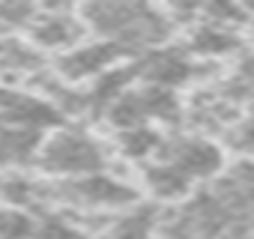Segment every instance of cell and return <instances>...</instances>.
I'll list each match as a JSON object with an SVG mask.
<instances>
[{"label": "cell", "instance_id": "obj_3", "mask_svg": "<svg viewBox=\"0 0 254 239\" xmlns=\"http://www.w3.org/2000/svg\"><path fill=\"white\" fill-rule=\"evenodd\" d=\"M48 197L63 209H84V212H120V209L126 212L138 206V191L105 171L75 179H60L51 185Z\"/></svg>", "mask_w": 254, "mask_h": 239}, {"label": "cell", "instance_id": "obj_10", "mask_svg": "<svg viewBox=\"0 0 254 239\" xmlns=\"http://www.w3.org/2000/svg\"><path fill=\"white\" fill-rule=\"evenodd\" d=\"M236 45H239V39H236V33L230 27H221V24H212V21H200L191 30L189 54H197V57H224Z\"/></svg>", "mask_w": 254, "mask_h": 239}, {"label": "cell", "instance_id": "obj_7", "mask_svg": "<svg viewBox=\"0 0 254 239\" xmlns=\"http://www.w3.org/2000/svg\"><path fill=\"white\" fill-rule=\"evenodd\" d=\"M191 72H194V63L189 57V51L183 48H156V51H147L141 57V63H135V75H141L144 84L150 87H159V90H177L183 84L191 81Z\"/></svg>", "mask_w": 254, "mask_h": 239}, {"label": "cell", "instance_id": "obj_13", "mask_svg": "<svg viewBox=\"0 0 254 239\" xmlns=\"http://www.w3.org/2000/svg\"><path fill=\"white\" fill-rule=\"evenodd\" d=\"M0 66L6 72H24V75H36L45 66L42 51H36L30 42H3V51H0Z\"/></svg>", "mask_w": 254, "mask_h": 239}, {"label": "cell", "instance_id": "obj_18", "mask_svg": "<svg viewBox=\"0 0 254 239\" xmlns=\"http://www.w3.org/2000/svg\"><path fill=\"white\" fill-rule=\"evenodd\" d=\"M248 72H251V75H254V60H251V69H248Z\"/></svg>", "mask_w": 254, "mask_h": 239}, {"label": "cell", "instance_id": "obj_4", "mask_svg": "<svg viewBox=\"0 0 254 239\" xmlns=\"http://www.w3.org/2000/svg\"><path fill=\"white\" fill-rule=\"evenodd\" d=\"M159 159L174 165L191 185L200 182V179L215 177L224 165L221 147L209 138H200V135H177V138L162 141Z\"/></svg>", "mask_w": 254, "mask_h": 239}, {"label": "cell", "instance_id": "obj_14", "mask_svg": "<svg viewBox=\"0 0 254 239\" xmlns=\"http://www.w3.org/2000/svg\"><path fill=\"white\" fill-rule=\"evenodd\" d=\"M36 221L27 209L0 206V239H33Z\"/></svg>", "mask_w": 254, "mask_h": 239}, {"label": "cell", "instance_id": "obj_1", "mask_svg": "<svg viewBox=\"0 0 254 239\" xmlns=\"http://www.w3.org/2000/svg\"><path fill=\"white\" fill-rule=\"evenodd\" d=\"M78 18L84 30L90 27L99 42L117 45L123 54L138 51H156L171 36V15H165L156 6L135 3V0H102V3H87L78 9Z\"/></svg>", "mask_w": 254, "mask_h": 239}, {"label": "cell", "instance_id": "obj_15", "mask_svg": "<svg viewBox=\"0 0 254 239\" xmlns=\"http://www.w3.org/2000/svg\"><path fill=\"white\" fill-rule=\"evenodd\" d=\"M36 18V9L30 3H3L0 6V30H15V27H30Z\"/></svg>", "mask_w": 254, "mask_h": 239}, {"label": "cell", "instance_id": "obj_8", "mask_svg": "<svg viewBox=\"0 0 254 239\" xmlns=\"http://www.w3.org/2000/svg\"><path fill=\"white\" fill-rule=\"evenodd\" d=\"M42 138H45L42 132L24 129V126H3V123H0V168L18 171V168L36 162Z\"/></svg>", "mask_w": 254, "mask_h": 239}, {"label": "cell", "instance_id": "obj_12", "mask_svg": "<svg viewBox=\"0 0 254 239\" xmlns=\"http://www.w3.org/2000/svg\"><path fill=\"white\" fill-rule=\"evenodd\" d=\"M153 233V218L144 209H126L123 215L111 218L93 239H150Z\"/></svg>", "mask_w": 254, "mask_h": 239}, {"label": "cell", "instance_id": "obj_11", "mask_svg": "<svg viewBox=\"0 0 254 239\" xmlns=\"http://www.w3.org/2000/svg\"><path fill=\"white\" fill-rule=\"evenodd\" d=\"M117 153L129 162H147L153 156H159L162 150V135L153 126H135V129H120L117 138Z\"/></svg>", "mask_w": 254, "mask_h": 239}, {"label": "cell", "instance_id": "obj_16", "mask_svg": "<svg viewBox=\"0 0 254 239\" xmlns=\"http://www.w3.org/2000/svg\"><path fill=\"white\" fill-rule=\"evenodd\" d=\"M230 141H233V147H239L242 153L254 156V117L239 120V123L230 129Z\"/></svg>", "mask_w": 254, "mask_h": 239}, {"label": "cell", "instance_id": "obj_6", "mask_svg": "<svg viewBox=\"0 0 254 239\" xmlns=\"http://www.w3.org/2000/svg\"><path fill=\"white\" fill-rule=\"evenodd\" d=\"M27 36H30V45L36 51L63 54V51L78 45V39L84 36V24H81L78 12H72V9L36 12V18L27 27Z\"/></svg>", "mask_w": 254, "mask_h": 239}, {"label": "cell", "instance_id": "obj_5", "mask_svg": "<svg viewBox=\"0 0 254 239\" xmlns=\"http://www.w3.org/2000/svg\"><path fill=\"white\" fill-rule=\"evenodd\" d=\"M123 57L126 54L117 45H111V42H90V45L78 42L75 48H69V51H63V54L54 57V69H57L54 78H60L69 87H75L81 81H90V78L96 81L108 69L120 66Z\"/></svg>", "mask_w": 254, "mask_h": 239}, {"label": "cell", "instance_id": "obj_17", "mask_svg": "<svg viewBox=\"0 0 254 239\" xmlns=\"http://www.w3.org/2000/svg\"><path fill=\"white\" fill-rule=\"evenodd\" d=\"M3 42H6V39H3V36H0V51H3Z\"/></svg>", "mask_w": 254, "mask_h": 239}, {"label": "cell", "instance_id": "obj_2", "mask_svg": "<svg viewBox=\"0 0 254 239\" xmlns=\"http://www.w3.org/2000/svg\"><path fill=\"white\" fill-rule=\"evenodd\" d=\"M105 159L108 156L102 141H96L87 129H72V126H57L45 132L36 153V165L57 179L99 174L105 171Z\"/></svg>", "mask_w": 254, "mask_h": 239}, {"label": "cell", "instance_id": "obj_9", "mask_svg": "<svg viewBox=\"0 0 254 239\" xmlns=\"http://www.w3.org/2000/svg\"><path fill=\"white\" fill-rule=\"evenodd\" d=\"M141 177H144V188H147L153 197H159V200H183V197L189 194V188H191V182H189L174 165H168V162H162V159L147 162Z\"/></svg>", "mask_w": 254, "mask_h": 239}]
</instances>
